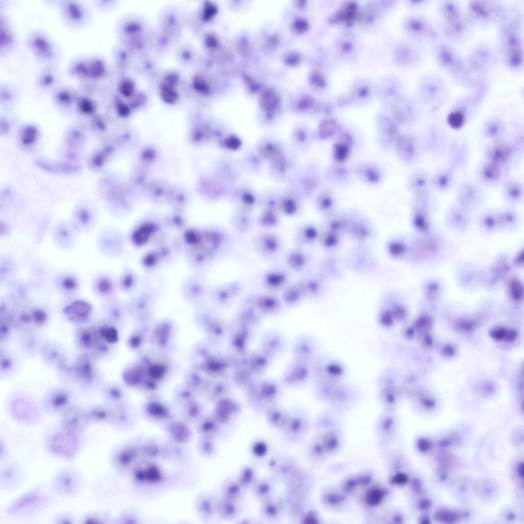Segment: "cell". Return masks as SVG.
Instances as JSON below:
<instances>
[{
    "label": "cell",
    "instance_id": "cell-1",
    "mask_svg": "<svg viewBox=\"0 0 524 524\" xmlns=\"http://www.w3.org/2000/svg\"><path fill=\"white\" fill-rule=\"evenodd\" d=\"M519 27L516 23L508 26L504 32L503 46L508 65L516 68L523 61L522 43Z\"/></svg>",
    "mask_w": 524,
    "mask_h": 524
},
{
    "label": "cell",
    "instance_id": "cell-2",
    "mask_svg": "<svg viewBox=\"0 0 524 524\" xmlns=\"http://www.w3.org/2000/svg\"><path fill=\"white\" fill-rule=\"evenodd\" d=\"M255 252L266 260L277 258L282 249V241L279 235L270 230L257 233L252 239Z\"/></svg>",
    "mask_w": 524,
    "mask_h": 524
},
{
    "label": "cell",
    "instance_id": "cell-3",
    "mask_svg": "<svg viewBox=\"0 0 524 524\" xmlns=\"http://www.w3.org/2000/svg\"><path fill=\"white\" fill-rule=\"evenodd\" d=\"M76 434L64 430L54 434L49 442L50 450L60 457L72 458L77 453L80 446Z\"/></svg>",
    "mask_w": 524,
    "mask_h": 524
},
{
    "label": "cell",
    "instance_id": "cell-4",
    "mask_svg": "<svg viewBox=\"0 0 524 524\" xmlns=\"http://www.w3.org/2000/svg\"><path fill=\"white\" fill-rule=\"evenodd\" d=\"M268 467L271 475L278 482L284 483L299 468L297 459L287 454L271 457L268 462Z\"/></svg>",
    "mask_w": 524,
    "mask_h": 524
},
{
    "label": "cell",
    "instance_id": "cell-5",
    "mask_svg": "<svg viewBox=\"0 0 524 524\" xmlns=\"http://www.w3.org/2000/svg\"><path fill=\"white\" fill-rule=\"evenodd\" d=\"M306 430V422L303 414L296 408L289 411L287 422L280 430L282 437L290 443H297L303 438Z\"/></svg>",
    "mask_w": 524,
    "mask_h": 524
},
{
    "label": "cell",
    "instance_id": "cell-6",
    "mask_svg": "<svg viewBox=\"0 0 524 524\" xmlns=\"http://www.w3.org/2000/svg\"><path fill=\"white\" fill-rule=\"evenodd\" d=\"M290 272L285 266L270 268L262 275V285L268 292L275 294L282 292L291 282Z\"/></svg>",
    "mask_w": 524,
    "mask_h": 524
},
{
    "label": "cell",
    "instance_id": "cell-7",
    "mask_svg": "<svg viewBox=\"0 0 524 524\" xmlns=\"http://www.w3.org/2000/svg\"><path fill=\"white\" fill-rule=\"evenodd\" d=\"M468 9L471 18L481 23L491 22L503 16V9L499 6L487 1H471Z\"/></svg>",
    "mask_w": 524,
    "mask_h": 524
},
{
    "label": "cell",
    "instance_id": "cell-8",
    "mask_svg": "<svg viewBox=\"0 0 524 524\" xmlns=\"http://www.w3.org/2000/svg\"><path fill=\"white\" fill-rule=\"evenodd\" d=\"M433 56L438 64L444 71L455 73L461 70L463 62L455 51L444 44H438L433 49Z\"/></svg>",
    "mask_w": 524,
    "mask_h": 524
},
{
    "label": "cell",
    "instance_id": "cell-9",
    "mask_svg": "<svg viewBox=\"0 0 524 524\" xmlns=\"http://www.w3.org/2000/svg\"><path fill=\"white\" fill-rule=\"evenodd\" d=\"M229 325V343L236 352H245L252 338V326L237 318Z\"/></svg>",
    "mask_w": 524,
    "mask_h": 524
},
{
    "label": "cell",
    "instance_id": "cell-10",
    "mask_svg": "<svg viewBox=\"0 0 524 524\" xmlns=\"http://www.w3.org/2000/svg\"><path fill=\"white\" fill-rule=\"evenodd\" d=\"M46 500L37 490H34L16 500L10 508L9 512L16 515H28L43 506Z\"/></svg>",
    "mask_w": 524,
    "mask_h": 524
},
{
    "label": "cell",
    "instance_id": "cell-11",
    "mask_svg": "<svg viewBox=\"0 0 524 524\" xmlns=\"http://www.w3.org/2000/svg\"><path fill=\"white\" fill-rule=\"evenodd\" d=\"M259 513L261 518L270 522H277L285 516L281 496L273 495L260 501Z\"/></svg>",
    "mask_w": 524,
    "mask_h": 524
},
{
    "label": "cell",
    "instance_id": "cell-12",
    "mask_svg": "<svg viewBox=\"0 0 524 524\" xmlns=\"http://www.w3.org/2000/svg\"><path fill=\"white\" fill-rule=\"evenodd\" d=\"M247 298L261 314H275L281 309L282 301L274 293L267 292L251 295Z\"/></svg>",
    "mask_w": 524,
    "mask_h": 524
},
{
    "label": "cell",
    "instance_id": "cell-13",
    "mask_svg": "<svg viewBox=\"0 0 524 524\" xmlns=\"http://www.w3.org/2000/svg\"><path fill=\"white\" fill-rule=\"evenodd\" d=\"M81 481L77 472L71 470H64L57 475L55 481V486L56 490L61 494L71 495L79 490Z\"/></svg>",
    "mask_w": 524,
    "mask_h": 524
},
{
    "label": "cell",
    "instance_id": "cell-14",
    "mask_svg": "<svg viewBox=\"0 0 524 524\" xmlns=\"http://www.w3.org/2000/svg\"><path fill=\"white\" fill-rule=\"evenodd\" d=\"M281 496L285 516L294 521L300 520L303 515L304 510V496L292 494L285 491Z\"/></svg>",
    "mask_w": 524,
    "mask_h": 524
},
{
    "label": "cell",
    "instance_id": "cell-15",
    "mask_svg": "<svg viewBox=\"0 0 524 524\" xmlns=\"http://www.w3.org/2000/svg\"><path fill=\"white\" fill-rule=\"evenodd\" d=\"M303 363V361L294 359L287 366L282 377L283 382L286 386L296 387L303 383L305 370Z\"/></svg>",
    "mask_w": 524,
    "mask_h": 524
},
{
    "label": "cell",
    "instance_id": "cell-16",
    "mask_svg": "<svg viewBox=\"0 0 524 524\" xmlns=\"http://www.w3.org/2000/svg\"><path fill=\"white\" fill-rule=\"evenodd\" d=\"M261 349L272 357L285 351L286 341L282 335L274 331L266 332L261 337Z\"/></svg>",
    "mask_w": 524,
    "mask_h": 524
},
{
    "label": "cell",
    "instance_id": "cell-17",
    "mask_svg": "<svg viewBox=\"0 0 524 524\" xmlns=\"http://www.w3.org/2000/svg\"><path fill=\"white\" fill-rule=\"evenodd\" d=\"M278 481L272 475L258 477L251 488L254 497L259 501L274 495Z\"/></svg>",
    "mask_w": 524,
    "mask_h": 524
},
{
    "label": "cell",
    "instance_id": "cell-18",
    "mask_svg": "<svg viewBox=\"0 0 524 524\" xmlns=\"http://www.w3.org/2000/svg\"><path fill=\"white\" fill-rule=\"evenodd\" d=\"M284 263L285 266L290 272H300L305 267L307 257L300 248L295 247L285 253Z\"/></svg>",
    "mask_w": 524,
    "mask_h": 524
},
{
    "label": "cell",
    "instance_id": "cell-19",
    "mask_svg": "<svg viewBox=\"0 0 524 524\" xmlns=\"http://www.w3.org/2000/svg\"><path fill=\"white\" fill-rule=\"evenodd\" d=\"M220 516L223 519L231 521L237 519L243 511L242 501L222 497L217 506Z\"/></svg>",
    "mask_w": 524,
    "mask_h": 524
},
{
    "label": "cell",
    "instance_id": "cell-20",
    "mask_svg": "<svg viewBox=\"0 0 524 524\" xmlns=\"http://www.w3.org/2000/svg\"><path fill=\"white\" fill-rule=\"evenodd\" d=\"M264 412L268 424L279 430L285 425L289 414V410L276 403L269 407Z\"/></svg>",
    "mask_w": 524,
    "mask_h": 524
},
{
    "label": "cell",
    "instance_id": "cell-21",
    "mask_svg": "<svg viewBox=\"0 0 524 524\" xmlns=\"http://www.w3.org/2000/svg\"><path fill=\"white\" fill-rule=\"evenodd\" d=\"M91 311L92 307L90 303L82 300H76L66 306L63 312L69 320L78 322L85 319Z\"/></svg>",
    "mask_w": 524,
    "mask_h": 524
},
{
    "label": "cell",
    "instance_id": "cell-22",
    "mask_svg": "<svg viewBox=\"0 0 524 524\" xmlns=\"http://www.w3.org/2000/svg\"><path fill=\"white\" fill-rule=\"evenodd\" d=\"M246 491L236 477L227 478L222 488L223 497L238 501L245 498Z\"/></svg>",
    "mask_w": 524,
    "mask_h": 524
},
{
    "label": "cell",
    "instance_id": "cell-23",
    "mask_svg": "<svg viewBox=\"0 0 524 524\" xmlns=\"http://www.w3.org/2000/svg\"><path fill=\"white\" fill-rule=\"evenodd\" d=\"M440 11L446 21V26L457 25L463 21L461 9L453 2H443L440 7Z\"/></svg>",
    "mask_w": 524,
    "mask_h": 524
},
{
    "label": "cell",
    "instance_id": "cell-24",
    "mask_svg": "<svg viewBox=\"0 0 524 524\" xmlns=\"http://www.w3.org/2000/svg\"><path fill=\"white\" fill-rule=\"evenodd\" d=\"M303 294L299 281L290 282L281 292V301L288 307H295L299 303Z\"/></svg>",
    "mask_w": 524,
    "mask_h": 524
},
{
    "label": "cell",
    "instance_id": "cell-25",
    "mask_svg": "<svg viewBox=\"0 0 524 524\" xmlns=\"http://www.w3.org/2000/svg\"><path fill=\"white\" fill-rule=\"evenodd\" d=\"M88 420L82 414L77 413H68L61 421V425L64 430L77 434L84 429Z\"/></svg>",
    "mask_w": 524,
    "mask_h": 524
},
{
    "label": "cell",
    "instance_id": "cell-26",
    "mask_svg": "<svg viewBox=\"0 0 524 524\" xmlns=\"http://www.w3.org/2000/svg\"><path fill=\"white\" fill-rule=\"evenodd\" d=\"M272 357L261 349L260 352L253 354L246 363L248 369L254 374L264 371L268 366Z\"/></svg>",
    "mask_w": 524,
    "mask_h": 524
},
{
    "label": "cell",
    "instance_id": "cell-27",
    "mask_svg": "<svg viewBox=\"0 0 524 524\" xmlns=\"http://www.w3.org/2000/svg\"><path fill=\"white\" fill-rule=\"evenodd\" d=\"M510 154L511 149L509 146L500 144L491 147L488 150L487 155L489 162L499 166L507 161Z\"/></svg>",
    "mask_w": 524,
    "mask_h": 524
},
{
    "label": "cell",
    "instance_id": "cell-28",
    "mask_svg": "<svg viewBox=\"0 0 524 524\" xmlns=\"http://www.w3.org/2000/svg\"><path fill=\"white\" fill-rule=\"evenodd\" d=\"M236 478L245 488L251 489L258 478L256 467L252 464L245 465L241 468Z\"/></svg>",
    "mask_w": 524,
    "mask_h": 524
},
{
    "label": "cell",
    "instance_id": "cell-29",
    "mask_svg": "<svg viewBox=\"0 0 524 524\" xmlns=\"http://www.w3.org/2000/svg\"><path fill=\"white\" fill-rule=\"evenodd\" d=\"M452 181V174L449 171L444 170L435 174L432 178L431 182L435 189L443 191L450 187Z\"/></svg>",
    "mask_w": 524,
    "mask_h": 524
},
{
    "label": "cell",
    "instance_id": "cell-30",
    "mask_svg": "<svg viewBox=\"0 0 524 524\" xmlns=\"http://www.w3.org/2000/svg\"><path fill=\"white\" fill-rule=\"evenodd\" d=\"M426 88L425 95L427 98L428 101H435L444 95V90L442 83L433 78H428V83Z\"/></svg>",
    "mask_w": 524,
    "mask_h": 524
},
{
    "label": "cell",
    "instance_id": "cell-31",
    "mask_svg": "<svg viewBox=\"0 0 524 524\" xmlns=\"http://www.w3.org/2000/svg\"><path fill=\"white\" fill-rule=\"evenodd\" d=\"M480 175L481 178L487 182H495L500 176L499 166L488 162L482 167Z\"/></svg>",
    "mask_w": 524,
    "mask_h": 524
},
{
    "label": "cell",
    "instance_id": "cell-32",
    "mask_svg": "<svg viewBox=\"0 0 524 524\" xmlns=\"http://www.w3.org/2000/svg\"><path fill=\"white\" fill-rule=\"evenodd\" d=\"M523 187L517 182L511 181L508 182L504 187V194L509 200L516 201L523 196Z\"/></svg>",
    "mask_w": 524,
    "mask_h": 524
},
{
    "label": "cell",
    "instance_id": "cell-33",
    "mask_svg": "<svg viewBox=\"0 0 524 524\" xmlns=\"http://www.w3.org/2000/svg\"><path fill=\"white\" fill-rule=\"evenodd\" d=\"M96 341V333L92 330H82L78 333V341L83 346H91Z\"/></svg>",
    "mask_w": 524,
    "mask_h": 524
},
{
    "label": "cell",
    "instance_id": "cell-34",
    "mask_svg": "<svg viewBox=\"0 0 524 524\" xmlns=\"http://www.w3.org/2000/svg\"><path fill=\"white\" fill-rule=\"evenodd\" d=\"M465 118L464 114L459 111L451 112L447 117L449 125L453 128H461L464 124Z\"/></svg>",
    "mask_w": 524,
    "mask_h": 524
},
{
    "label": "cell",
    "instance_id": "cell-35",
    "mask_svg": "<svg viewBox=\"0 0 524 524\" xmlns=\"http://www.w3.org/2000/svg\"><path fill=\"white\" fill-rule=\"evenodd\" d=\"M251 450L254 456L258 458H263L267 454L268 446L266 442L263 440H258L252 443Z\"/></svg>",
    "mask_w": 524,
    "mask_h": 524
},
{
    "label": "cell",
    "instance_id": "cell-36",
    "mask_svg": "<svg viewBox=\"0 0 524 524\" xmlns=\"http://www.w3.org/2000/svg\"><path fill=\"white\" fill-rule=\"evenodd\" d=\"M503 130V126L500 123L496 121H492L486 125L485 133L487 136L495 138L502 134Z\"/></svg>",
    "mask_w": 524,
    "mask_h": 524
},
{
    "label": "cell",
    "instance_id": "cell-37",
    "mask_svg": "<svg viewBox=\"0 0 524 524\" xmlns=\"http://www.w3.org/2000/svg\"><path fill=\"white\" fill-rule=\"evenodd\" d=\"M75 371L80 376L84 378H90L92 369L91 364L86 361L79 362L75 366Z\"/></svg>",
    "mask_w": 524,
    "mask_h": 524
},
{
    "label": "cell",
    "instance_id": "cell-38",
    "mask_svg": "<svg viewBox=\"0 0 524 524\" xmlns=\"http://www.w3.org/2000/svg\"><path fill=\"white\" fill-rule=\"evenodd\" d=\"M68 401L67 395L63 392L57 394L52 401V405L55 408H60L64 405Z\"/></svg>",
    "mask_w": 524,
    "mask_h": 524
},
{
    "label": "cell",
    "instance_id": "cell-39",
    "mask_svg": "<svg viewBox=\"0 0 524 524\" xmlns=\"http://www.w3.org/2000/svg\"><path fill=\"white\" fill-rule=\"evenodd\" d=\"M102 335L108 342H115L117 339V332L113 328H106L103 330Z\"/></svg>",
    "mask_w": 524,
    "mask_h": 524
},
{
    "label": "cell",
    "instance_id": "cell-40",
    "mask_svg": "<svg viewBox=\"0 0 524 524\" xmlns=\"http://www.w3.org/2000/svg\"><path fill=\"white\" fill-rule=\"evenodd\" d=\"M511 295L515 299H519L522 296V289L520 283L517 280L513 281L510 286Z\"/></svg>",
    "mask_w": 524,
    "mask_h": 524
},
{
    "label": "cell",
    "instance_id": "cell-41",
    "mask_svg": "<svg viewBox=\"0 0 524 524\" xmlns=\"http://www.w3.org/2000/svg\"><path fill=\"white\" fill-rule=\"evenodd\" d=\"M33 319L37 324H42L47 319L46 313L40 309L35 310L32 314Z\"/></svg>",
    "mask_w": 524,
    "mask_h": 524
},
{
    "label": "cell",
    "instance_id": "cell-42",
    "mask_svg": "<svg viewBox=\"0 0 524 524\" xmlns=\"http://www.w3.org/2000/svg\"><path fill=\"white\" fill-rule=\"evenodd\" d=\"M438 517V519H442V520H445L446 522H452L456 518V515L450 512H447L444 511L438 512V515L436 516Z\"/></svg>",
    "mask_w": 524,
    "mask_h": 524
},
{
    "label": "cell",
    "instance_id": "cell-43",
    "mask_svg": "<svg viewBox=\"0 0 524 524\" xmlns=\"http://www.w3.org/2000/svg\"><path fill=\"white\" fill-rule=\"evenodd\" d=\"M62 286L66 289L72 290L76 287V282L73 278L68 277L63 281Z\"/></svg>",
    "mask_w": 524,
    "mask_h": 524
},
{
    "label": "cell",
    "instance_id": "cell-44",
    "mask_svg": "<svg viewBox=\"0 0 524 524\" xmlns=\"http://www.w3.org/2000/svg\"><path fill=\"white\" fill-rule=\"evenodd\" d=\"M419 447L422 451H427L430 447L429 442L425 440H421L419 442Z\"/></svg>",
    "mask_w": 524,
    "mask_h": 524
},
{
    "label": "cell",
    "instance_id": "cell-45",
    "mask_svg": "<svg viewBox=\"0 0 524 524\" xmlns=\"http://www.w3.org/2000/svg\"><path fill=\"white\" fill-rule=\"evenodd\" d=\"M98 287L101 291L104 292L107 290L108 284L106 281L102 280L99 282Z\"/></svg>",
    "mask_w": 524,
    "mask_h": 524
},
{
    "label": "cell",
    "instance_id": "cell-46",
    "mask_svg": "<svg viewBox=\"0 0 524 524\" xmlns=\"http://www.w3.org/2000/svg\"><path fill=\"white\" fill-rule=\"evenodd\" d=\"M517 470H518L517 471H518V473L519 475L520 476H521V477H523V465L522 463H520L518 465Z\"/></svg>",
    "mask_w": 524,
    "mask_h": 524
}]
</instances>
